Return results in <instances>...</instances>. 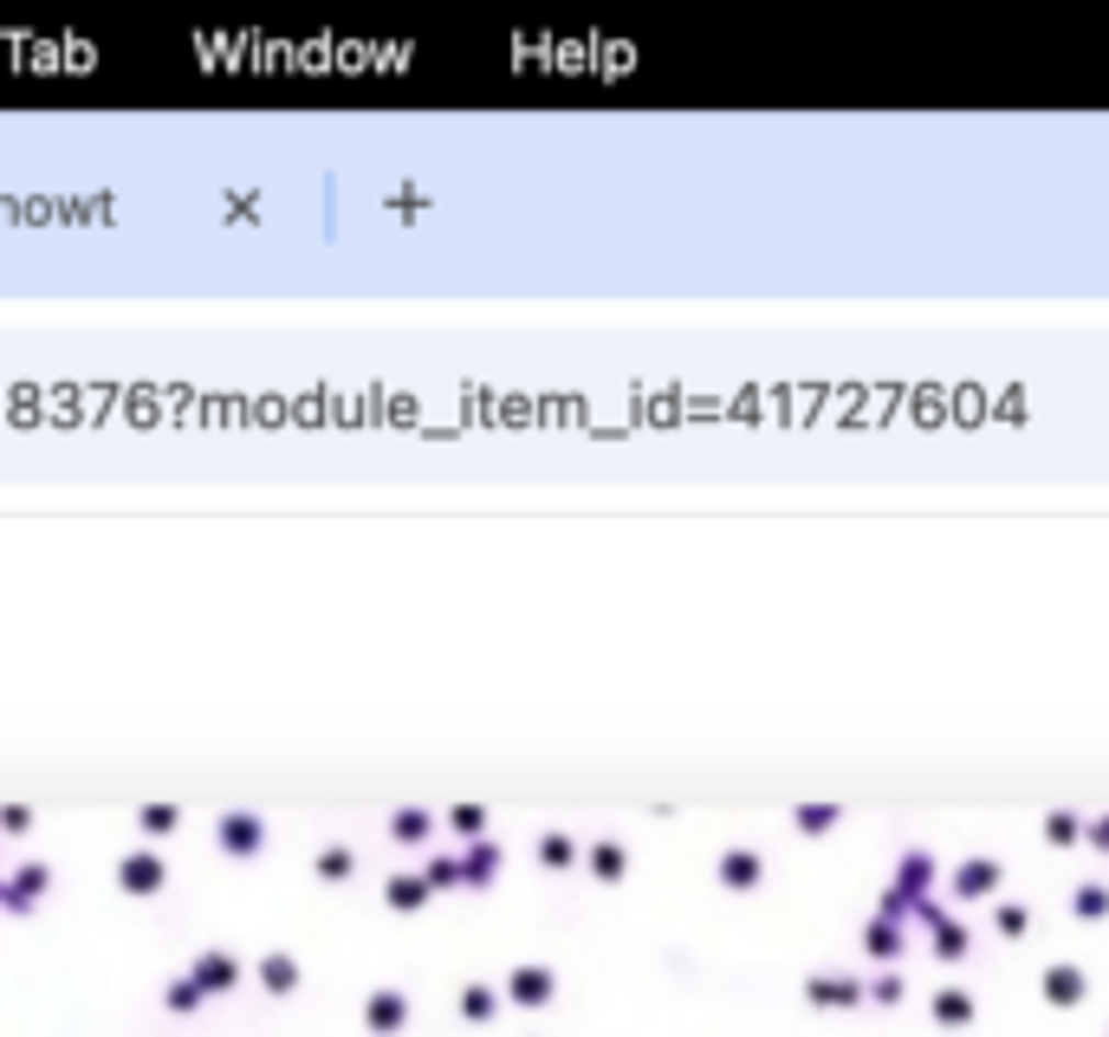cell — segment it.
<instances>
[{
  "instance_id": "obj_1",
  "label": "cell",
  "mask_w": 1109,
  "mask_h": 1037,
  "mask_svg": "<svg viewBox=\"0 0 1109 1037\" xmlns=\"http://www.w3.org/2000/svg\"><path fill=\"white\" fill-rule=\"evenodd\" d=\"M214 836H221L227 856H260V849H267V824H260L254 811H227V818L214 824Z\"/></svg>"
},
{
  "instance_id": "obj_2",
  "label": "cell",
  "mask_w": 1109,
  "mask_h": 1037,
  "mask_svg": "<svg viewBox=\"0 0 1109 1037\" xmlns=\"http://www.w3.org/2000/svg\"><path fill=\"white\" fill-rule=\"evenodd\" d=\"M117 876H124V889H131V895H156V889H163V856L131 849V856L117 863Z\"/></svg>"
},
{
  "instance_id": "obj_3",
  "label": "cell",
  "mask_w": 1109,
  "mask_h": 1037,
  "mask_svg": "<svg viewBox=\"0 0 1109 1037\" xmlns=\"http://www.w3.org/2000/svg\"><path fill=\"white\" fill-rule=\"evenodd\" d=\"M46 882H53V869H46V863H26V869H20V876L7 882V901H0V908H13V914H26L33 901L46 895Z\"/></svg>"
},
{
  "instance_id": "obj_4",
  "label": "cell",
  "mask_w": 1109,
  "mask_h": 1037,
  "mask_svg": "<svg viewBox=\"0 0 1109 1037\" xmlns=\"http://www.w3.org/2000/svg\"><path fill=\"white\" fill-rule=\"evenodd\" d=\"M390 836H396V843H422V836H428V818H422V811H396V818H390Z\"/></svg>"
},
{
  "instance_id": "obj_5",
  "label": "cell",
  "mask_w": 1109,
  "mask_h": 1037,
  "mask_svg": "<svg viewBox=\"0 0 1109 1037\" xmlns=\"http://www.w3.org/2000/svg\"><path fill=\"white\" fill-rule=\"evenodd\" d=\"M176 818H182L176 804H143V830H149V836H163V830H176Z\"/></svg>"
},
{
  "instance_id": "obj_6",
  "label": "cell",
  "mask_w": 1109,
  "mask_h": 1037,
  "mask_svg": "<svg viewBox=\"0 0 1109 1037\" xmlns=\"http://www.w3.org/2000/svg\"><path fill=\"white\" fill-rule=\"evenodd\" d=\"M26 824H33V811H26V804H0V830H13V836H20Z\"/></svg>"
},
{
  "instance_id": "obj_7",
  "label": "cell",
  "mask_w": 1109,
  "mask_h": 1037,
  "mask_svg": "<svg viewBox=\"0 0 1109 1037\" xmlns=\"http://www.w3.org/2000/svg\"><path fill=\"white\" fill-rule=\"evenodd\" d=\"M318 869H325V876H350V849H325Z\"/></svg>"
},
{
  "instance_id": "obj_8",
  "label": "cell",
  "mask_w": 1109,
  "mask_h": 1037,
  "mask_svg": "<svg viewBox=\"0 0 1109 1037\" xmlns=\"http://www.w3.org/2000/svg\"><path fill=\"white\" fill-rule=\"evenodd\" d=\"M390 901H396V908H410V901H422V882H410V876H403V882H390Z\"/></svg>"
}]
</instances>
